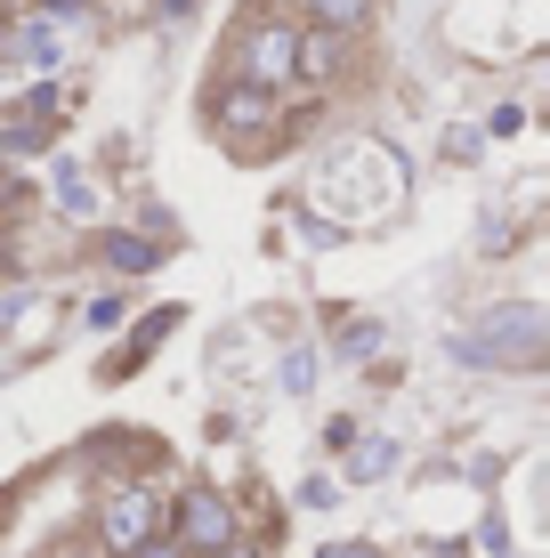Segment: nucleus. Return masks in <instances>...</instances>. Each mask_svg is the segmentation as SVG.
I'll list each match as a JSON object with an SVG mask.
<instances>
[{
  "label": "nucleus",
  "mask_w": 550,
  "mask_h": 558,
  "mask_svg": "<svg viewBox=\"0 0 550 558\" xmlns=\"http://www.w3.org/2000/svg\"><path fill=\"white\" fill-rule=\"evenodd\" d=\"M462 356L510 364V373H535V364H542V307H502V316H486V332L462 340Z\"/></svg>",
  "instance_id": "f257e3e1"
},
{
  "label": "nucleus",
  "mask_w": 550,
  "mask_h": 558,
  "mask_svg": "<svg viewBox=\"0 0 550 558\" xmlns=\"http://www.w3.org/2000/svg\"><path fill=\"white\" fill-rule=\"evenodd\" d=\"M162 534V494H146V486H122V494H106V510H98V543L106 550H138V543H155Z\"/></svg>",
  "instance_id": "f03ea898"
},
{
  "label": "nucleus",
  "mask_w": 550,
  "mask_h": 558,
  "mask_svg": "<svg viewBox=\"0 0 550 558\" xmlns=\"http://www.w3.org/2000/svg\"><path fill=\"white\" fill-rule=\"evenodd\" d=\"M235 543V510H227V494L195 486L179 494V550H227Z\"/></svg>",
  "instance_id": "7ed1b4c3"
},
{
  "label": "nucleus",
  "mask_w": 550,
  "mask_h": 558,
  "mask_svg": "<svg viewBox=\"0 0 550 558\" xmlns=\"http://www.w3.org/2000/svg\"><path fill=\"white\" fill-rule=\"evenodd\" d=\"M268 122H276V89H252V82H243L235 98H227V113H219V130H227L235 154H268Z\"/></svg>",
  "instance_id": "20e7f679"
},
{
  "label": "nucleus",
  "mask_w": 550,
  "mask_h": 558,
  "mask_svg": "<svg viewBox=\"0 0 550 558\" xmlns=\"http://www.w3.org/2000/svg\"><path fill=\"white\" fill-rule=\"evenodd\" d=\"M292 57H300V33H283V25H259L252 41H243V82H252V89H276V82H292Z\"/></svg>",
  "instance_id": "39448f33"
},
{
  "label": "nucleus",
  "mask_w": 550,
  "mask_h": 558,
  "mask_svg": "<svg viewBox=\"0 0 550 558\" xmlns=\"http://www.w3.org/2000/svg\"><path fill=\"white\" fill-rule=\"evenodd\" d=\"M340 57H349V49H340V33H308V41H300V57H292V73H316V82H332Z\"/></svg>",
  "instance_id": "423d86ee"
},
{
  "label": "nucleus",
  "mask_w": 550,
  "mask_h": 558,
  "mask_svg": "<svg viewBox=\"0 0 550 558\" xmlns=\"http://www.w3.org/2000/svg\"><path fill=\"white\" fill-rule=\"evenodd\" d=\"M98 252H106V267H122V276H146V267H155V243L146 235H106Z\"/></svg>",
  "instance_id": "0eeeda50"
},
{
  "label": "nucleus",
  "mask_w": 550,
  "mask_h": 558,
  "mask_svg": "<svg viewBox=\"0 0 550 558\" xmlns=\"http://www.w3.org/2000/svg\"><path fill=\"white\" fill-rule=\"evenodd\" d=\"M308 9H316V25H325V33H356L372 16V0H308Z\"/></svg>",
  "instance_id": "6e6552de"
},
{
  "label": "nucleus",
  "mask_w": 550,
  "mask_h": 558,
  "mask_svg": "<svg viewBox=\"0 0 550 558\" xmlns=\"http://www.w3.org/2000/svg\"><path fill=\"white\" fill-rule=\"evenodd\" d=\"M389 461H396V446H389V437H365V446H349V477H381Z\"/></svg>",
  "instance_id": "1a4fd4ad"
},
{
  "label": "nucleus",
  "mask_w": 550,
  "mask_h": 558,
  "mask_svg": "<svg viewBox=\"0 0 550 558\" xmlns=\"http://www.w3.org/2000/svg\"><path fill=\"white\" fill-rule=\"evenodd\" d=\"M340 349H349V356H365V349H381V324H349V332H340Z\"/></svg>",
  "instance_id": "9d476101"
},
{
  "label": "nucleus",
  "mask_w": 550,
  "mask_h": 558,
  "mask_svg": "<svg viewBox=\"0 0 550 558\" xmlns=\"http://www.w3.org/2000/svg\"><path fill=\"white\" fill-rule=\"evenodd\" d=\"M130 558H186V550H179V543H162V534H155V543H138Z\"/></svg>",
  "instance_id": "9b49d317"
},
{
  "label": "nucleus",
  "mask_w": 550,
  "mask_h": 558,
  "mask_svg": "<svg viewBox=\"0 0 550 558\" xmlns=\"http://www.w3.org/2000/svg\"><path fill=\"white\" fill-rule=\"evenodd\" d=\"M203 558H252V550H243V543H227V550H203Z\"/></svg>",
  "instance_id": "f8f14e48"
},
{
  "label": "nucleus",
  "mask_w": 550,
  "mask_h": 558,
  "mask_svg": "<svg viewBox=\"0 0 550 558\" xmlns=\"http://www.w3.org/2000/svg\"><path fill=\"white\" fill-rule=\"evenodd\" d=\"M325 558H381V550H325Z\"/></svg>",
  "instance_id": "ddd939ff"
},
{
  "label": "nucleus",
  "mask_w": 550,
  "mask_h": 558,
  "mask_svg": "<svg viewBox=\"0 0 550 558\" xmlns=\"http://www.w3.org/2000/svg\"><path fill=\"white\" fill-rule=\"evenodd\" d=\"M49 9H82V0H49Z\"/></svg>",
  "instance_id": "4468645a"
}]
</instances>
